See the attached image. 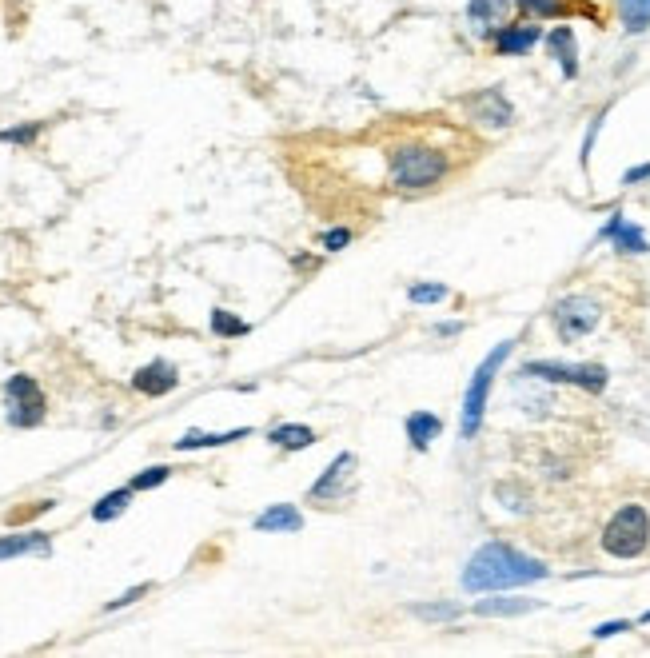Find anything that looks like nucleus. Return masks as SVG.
<instances>
[{
    "mask_svg": "<svg viewBox=\"0 0 650 658\" xmlns=\"http://www.w3.org/2000/svg\"><path fill=\"white\" fill-rule=\"evenodd\" d=\"M212 331H216L220 339H236V335H248V324H244L240 316H232V312L216 308V312H212Z\"/></svg>",
    "mask_w": 650,
    "mask_h": 658,
    "instance_id": "5701e85b",
    "label": "nucleus"
},
{
    "mask_svg": "<svg viewBox=\"0 0 650 658\" xmlns=\"http://www.w3.org/2000/svg\"><path fill=\"white\" fill-rule=\"evenodd\" d=\"M168 475H172L168 467H148V471H140V475L132 479V491H152V487H160Z\"/></svg>",
    "mask_w": 650,
    "mask_h": 658,
    "instance_id": "393cba45",
    "label": "nucleus"
},
{
    "mask_svg": "<svg viewBox=\"0 0 650 658\" xmlns=\"http://www.w3.org/2000/svg\"><path fill=\"white\" fill-rule=\"evenodd\" d=\"M140 595H148V587H132L128 595H120V599H112V603H108V611H116V607H128V603H136Z\"/></svg>",
    "mask_w": 650,
    "mask_h": 658,
    "instance_id": "7c9ffc66",
    "label": "nucleus"
},
{
    "mask_svg": "<svg viewBox=\"0 0 650 658\" xmlns=\"http://www.w3.org/2000/svg\"><path fill=\"white\" fill-rule=\"evenodd\" d=\"M527 379H547V383H575L583 391H603L607 387V367L603 363H555V359H535L523 363Z\"/></svg>",
    "mask_w": 650,
    "mask_h": 658,
    "instance_id": "39448f33",
    "label": "nucleus"
},
{
    "mask_svg": "<svg viewBox=\"0 0 650 658\" xmlns=\"http://www.w3.org/2000/svg\"><path fill=\"white\" fill-rule=\"evenodd\" d=\"M347 240H351V232H347V228H335V232H327L324 236V248L327 252H339Z\"/></svg>",
    "mask_w": 650,
    "mask_h": 658,
    "instance_id": "c85d7f7f",
    "label": "nucleus"
},
{
    "mask_svg": "<svg viewBox=\"0 0 650 658\" xmlns=\"http://www.w3.org/2000/svg\"><path fill=\"white\" fill-rule=\"evenodd\" d=\"M52 543L48 535L40 531H28V535H4L0 539V559H20V555H48Z\"/></svg>",
    "mask_w": 650,
    "mask_h": 658,
    "instance_id": "2eb2a0df",
    "label": "nucleus"
},
{
    "mask_svg": "<svg viewBox=\"0 0 650 658\" xmlns=\"http://www.w3.org/2000/svg\"><path fill=\"white\" fill-rule=\"evenodd\" d=\"M351 467H355V455H347V451H343V455H335V459L327 463L324 479L312 487V499H316V503H324V499H335V495H339V487L351 479Z\"/></svg>",
    "mask_w": 650,
    "mask_h": 658,
    "instance_id": "9b49d317",
    "label": "nucleus"
},
{
    "mask_svg": "<svg viewBox=\"0 0 650 658\" xmlns=\"http://www.w3.org/2000/svg\"><path fill=\"white\" fill-rule=\"evenodd\" d=\"M443 300H447L443 284H415L411 288V304H443Z\"/></svg>",
    "mask_w": 650,
    "mask_h": 658,
    "instance_id": "b1692460",
    "label": "nucleus"
},
{
    "mask_svg": "<svg viewBox=\"0 0 650 658\" xmlns=\"http://www.w3.org/2000/svg\"><path fill=\"white\" fill-rule=\"evenodd\" d=\"M551 320H555V328H559L563 339H583L587 331L599 328L603 308H599L591 296H567V300H559V304H555Z\"/></svg>",
    "mask_w": 650,
    "mask_h": 658,
    "instance_id": "0eeeda50",
    "label": "nucleus"
},
{
    "mask_svg": "<svg viewBox=\"0 0 650 658\" xmlns=\"http://www.w3.org/2000/svg\"><path fill=\"white\" fill-rule=\"evenodd\" d=\"M300 527H304V515L292 503H276L264 515H256V531H264V535H296Z\"/></svg>",
    "mask_w": 650,
    "mask_h": 658,
    "instance_id": "9d476101",
    "label": "nucleus"
},
{
    "mask_svg": "<svg viewBox=\"0 0 650 658\" xmlns=\"http://www.w3.org/2000/svg\"><path fill=\"white\" fill-rule=\"evenodd\" d=\"M539 40H543V32H539L535 24H511V28H503V32L495 36V48H499L503 56H523V52H531Z\"/></svg>",
    "mask_w": 650,
    "mask_h": 658,
    "instance_id": "f8f14e48",
    "label": "nucleus"
},
{
    "mask_svg": "<svg viewBox=\"0 0 650 658\" xmlns=\"http://www.w3.org/2000/svg\"><path fill=\"white\" fill-rule=\"evenodd\" d=\"M511 351H515V343L507 339V343H499V347L475 367V375H471V383H467V395H463V415H459V431H463V439H475V435H479V427H483V411H487V395H491V383H495V375H499V367L507 363Z\"/></svg>",
    "mask_w": 650,
    "mask_h": 658,
    "instance_id": "f03ea898",
    "label": "nucleus"
},
{
    "mask_svg": "<svg viewBox=\"0 0 650 658\" xmlns=\"http://www.w3.org/2000/svg\"><path fill=\"white\" fill-rule=\"evenodd\" d=\"M503 8H507V0H471V4H467V16H471L479 28H487V24H495V20L503 16Z\"/></svg>",
    "mask_w": 650,
    "mask_h": 658,
    "instance_id": "4be33fe9",
    "label": "nucleus"
},
{
    "mask_svg": "<svg viewBox=\"0 0 650 658\" xmlns=\"http://www.w3.org/2000/svg\"><path fill=\"white\" fill-rule=\"evenodd\" d=\"M443 431V419L439 415H431V411H415V415H407V439L419 447V451H427L431 447V439Z\"/></svg>",
    "mask_w": 650,
    "mask_h": 658,
    "instance_id": "f3484780",
    "label": "nucleus"
},
{
    "mask_svg": "<svg viewBox=\"0 0 650 658\" xmlns=\"http://www.w3.org/2000/svg\"><path fill=\"white\" fill-rule=\"evenodd\" d=\"M603 240H611L619 252H647V236H643L635 224H627L623 216H615V220L603 228Z\"/></svg>",
    "mask_w": 650,
    "mask_h": 658,
    "instance_id": "dca6fc26",
    "label": "nucleus"
},
{
    "mask_svg": "<svg viewBox=\"0 0 650 658\" xmlns=\"http://www.w3.org/2000/svg\"><path fill=\"white\" fill-rule=\"evenodd\" d=\"M4 399H8V423L12 427H36L44 419V391L32 375H12L4 383Z\"/></svg>",
    "mask_w": 650,
    "mask_h": 658,
    "instance_id": "423d86ee",
    "label": "nucleus"
},
{
    "mask_svg": "<svg viewBox=\"0 0 650 658\" xmlns=\"http://www.w3.org/2000/svg\"><path fill=\"white\" fill-rule=\"evenodd\" d=\"M547 48H551V56L563 64V76H575V72H579V48H575V32H571L567 24H559V28L547 36Z\"/></svg>",
    "mask_w": 650,
    "mask_h": 658,
    "instance_id": "4468645a",
    "label": "nucleus"
},
{
    "mask_svg": "<svg viewBox=\"0 0 650 658\" xmlns=\"http://www.w3.org/2000/svg\"><path fill=\"white\" fill-rule=\"evenodd\" d=\"M643 180H650V164H639V168H631L623 176V184H643Z\"/></svg>",
    "mask_w": 650,
    "mask_h": 658,
    "instance_id": "2f4dec72",
    "label": "nucleus"
},
{
    "mask_svg": "<svg viewBox=\"0 0 650 658\" xmlns=\"http://www.w3.org/2000/svg\"><path fill=\"white\" fill-rule=\"evenodd\" d=\"M128 503H132V487H116V491H108V495L92 507V519H96V523H112V519H120V515L128 511Z\"/></svg>",
    "mask_w": 650,
    "mask_h": 658,
    "instance_id": "6ab92c4d",
    "label": "nucleus"
},
{
    "mask_svg": "<svg viewBox=\"0 0 650 658\" xmlns=\"http://www.w3.org/2000/svg\"><path fill=\"white\" fill-rule=\"evenodd\" d=\"M531 16H563V0H515Z\"/></svg>",
    "mask_w": 650,
    "mask_h": 658,
    "instance_id": "a878e982",
    "label": "nucleus"
},
{
    "mask_svg": "<svg viewBox=\"0 0 650 658\" xmlns=\"http://www.w3.org/2000/svg\"><path fill=\"white\" fill-rule=\"evenodd\" d=\"M176 383H180V375H176V367L168 363V359H152L148 367H140L136 375H132V387L140 391V395H168V391H176Z\"/></svg>",
    "mask_w": 650,
    "mask_h": 658,
    "instance_id": "1a4fd4ad",
    "label": "nucleus"
},
{
    "mask_svg": "<svg viewBox=\"0 0 650 658\" xmlns=\"http://www.w3.org/2000/svg\"><path fill=\"white\" fill-rule=\"evenodd\" d=\"M447 160L431 148H399L391 152V184L395 188H431L443 176Z\"/></svg>",
    "mask_w": 650,
    "mask_h": 658,
    "instance_id": "20e7f679",
    "label": "nucleus"
},
{
    "mask_svg": "<svg viewBox=\"0 0 650 658\" xmlns=\"http://www.w3.org/2000/svg\"><path fill=\"white\" fill-rule=\"evenodd\" d=\"M643 623H650V611H647V615H643Z\"/></svg>",
    "mask_w": 650,
    "mask_h": 658,
    "instance_id": "473e14b6",
    "label": "nucleus"
},
{
    "mask_svg": "<svg viewBox=\"0 0 650 658\" xmlns=\"http://www.w3.org/2000/svg\"><path fill=\"white\" fill-rule=\"evenodd\" d=\"M252 427H236V431H188L176 439V451H200V447H224L236 439H248Z\"/></svg>",
    "mask_w": 650,
    "mask_h": 658,
    "instance_id": "ddd939ff",
    "label": "nucleus"
},
{
    "mask_svg": "<svg viewBox=\"0 0 650 658\" xmlns=\"http://www.w3.org/2000/svg\"><path fill=\"white\" fill-rule=\"evenodd\" d=\"M272 443L288 447V451H304V447L316 443V431L304 427V423H280V427H272Z\"/></svg>",
    "mask_w": 650,
    "mask_h": 658,
    "instance_id": "a211bd4d",
    "label": "nucleus"
},
{
    "mask_svg": "<svg viewBox=\"0 0 650 658\" xmlns=\"http://www.w3.org/2000/svg\"><path fill=\"white\" fill-rule=\"evenodd\" d=\"M539 603L535 599H483L475 611L479 615H527V611H535Z\"/></svg>",
    "mask_w": 650,
    "mask_h": 658,
    "instance_id": "412c9836",
    "label": "nucleus"
},
{
    "mask_svg": "<svg viewBox=\"0 0 650 658\" xmlns=\"http://www.w3.org/2000/svg\"><path fill=\"white\" fill-rule=\"evenodd\" d=\"M547 579V567L507 543H487L479 547L467 567H463V587L471 595H483V591H511V587H527V583H539Z\"/></svg>",
    "mask_w": 650,
    "mask_h": 658,
    "instance_id": "f257e3e1",
    "label": "nucleus"
},
{
    "mask_svg": "<svg viewBox=\"0 0 650 658\" xmlns=\"http://www.w3.org/2000/svg\"><path fill=\"white\" fill-rule=\"evenodd\" d=\"M467 108H471V112H475V120H479V124H487V128H507V124L515 120V108L507 104V96H503L499 88H487V92L471 96V100H467Z\"/></svg>",
    "mask_w": 650,
    "mask_h": 658,
    "instance_id": "6e6552de",
    "label": "nucleus"
},
{
    "mask_svg": "<svg viewBox=\"0 0 650 658\" xmlns=\"http://www.w3.org/2000/svg\"><path fill=\"white\" fill-rule=\"evenodd\" d=\"M623 28L627 32H647L650 28V0H619Z\"/></svg>",
    "mask_w": 650,
    "mask_h": 658,
    "instance_id": "aec40b11",
    "label": "nucleus"
},
{
    "mask_svg": "<svg viewBox=\"0 0 650 658\" xmlns=\"http://www.w3.org/2000/svg\"><path fill=\"white\" fill-rule=\"evenodd\" d=\"M623 631H631V623H603V627H595V639H615V635H623Z\"/></svg>",
    "mask_w": 650,
    "mask_h": 658,
    "instance_id": "c756f323",
    "label": "nucleus"
},
{
    "mask_svg": "<svg viewBox=\"0 0 650 658\" xmlns=\"http://www.w3.org/2000/svg\"><path fill=\"white\" fill-rule=\"evenodd\" d=\"M419 619H455L459 607H447V603H435V607H415Z\"/></svg>",
    "mask_w": 650,
    "mask_h": 658,
    "instance_id": "cd10ccee",
    "label": "nucleus"
},
{
    "mask_svg": "<svg viewBox=\"0 0 650 658\" xmlns=\"http://www.w3.org/2000/svg\"><path fill=\"white\" fill-rule=\"evenodd\" d=\"M40 132V124H24V128H4L0 132V144H32Z\"/></svg>",
    "mask_w": 650,
    "mask_h": 658,
    "instance_id": "bb28decb",
    "label": "nucleus"
},
{
    "mask_svg": "<svg viewBox=\"0 0 650 658\" xmlns=\"http://www.w3.org/2000/svg\"><path fill=\"white\" fill-rule=\"evenodd\" d=\"M650 543V519L639 503H627L623 511H615V519L603 531V551L615 559H639Z\"/></svg>",
    "mask_w": 650,
    "mask_h": 658,
    "instance_id": "7ed1b4c3",
    "label": "nucleus"
}]
</instances>
